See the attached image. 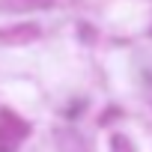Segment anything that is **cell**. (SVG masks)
Returning a JSON list of instances; mask_svg holds the SVG:
<instances>
[]
</instances>
